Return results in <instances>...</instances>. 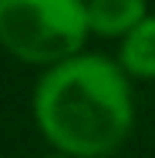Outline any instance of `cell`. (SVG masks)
I'll use <instances>...</instances> for the list:
<instances>
[{"mask_svg":"<svg viewBox=\"0 0 155 158\" xmlns=\"http://www.w3.org/2000/svg\"><path fill=\"white\" fill-rule=\"evenodd\" d=\"M51 158H71V155H51Z\"/></svg>","mask_w":155,"mask_h":158,"instance_id":"5","label":"cell"},{"mask_svg":"<svg viewBox=\"0 0 155 158\" xmlns=\"http://www.w3.org/2000/svg\"><path fill=\"white\" fill-rule=\"evenodd\" d=\"M37 125L64 155L101 158L131 128V94L122 71L105 57L61 61L34 94Z\"/></svg>","mask_w":155,"mask_h":158,"instance_id":"1","label":"cell"},{"mask_svg":"<svg viewBox=\"0 0 155 158\" xmlns=\"http://www.w3.org/2000/svg\"><path fill=\"white\" fill-rule=\"evenodd\" d=\"M88 31L84 0H0V44L27 64L71 61Z\"/></svg>","mask_w":155,"mask_h":158,"instance_id":"2","label":"cell"},{"mask_svg":"<svg viewBox=\"0 0 155 158\" xmlns=\"http://www.w3.org/2000/svg\"><path fill=\"white\" fill-rule=\"evenodd\" d=\"M145 20V0H88V24L105 37H128Z\"/></svg>","mask_w":155,"mask_h":158,"instance_id":"3","label":"cell"},{"mask_svg":"<svg viewBox=\"0 0 155 158\" xmlns=\"http://www.w3.org/2000/svg\"><path fill=\"white\" fill-rule=\"evenodd\" d=\"M125 71L138 77H155V17H145L122 44Z\"/></svg>","mask_w":155,"mask_h":158,"instance_id":"4","label":"cell"}]
</instances>
